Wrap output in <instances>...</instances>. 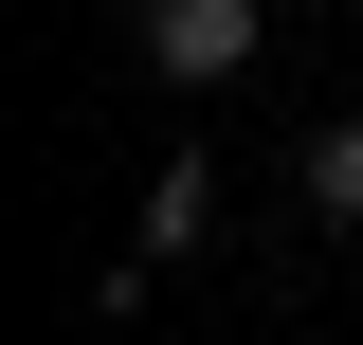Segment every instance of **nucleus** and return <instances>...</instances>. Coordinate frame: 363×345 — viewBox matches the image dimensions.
Here are the masks:
<instances>
[{
    "label": "nucleus",
    "instance_id": "nucleus-1",
    "mask_svg": "<svg viewBox=\"0 0 363 345\" xmlns=\"http://www.w3.org/2000/svg\"><path fill=\"white\" fill-rule=\"evenodd\" d=\"M145 73L164 91H236L255 73V0H145Z\"/></svg>",
    "mask_w": 363,
    "mask_h": 345
},
{
    "label": "nucleus",
    "instance_id": "nucleus-2",
    "mask_svg": "<svg viewBox=\"0 0 363 345\" xmlns=\"http://www.w3.org/2000/svg\"><path fill=\"white\" fill-rule=\"evenodd\" d=\"M200 236H218V164H200V146H182V164L145 182V255H200Z\"/></svg>",
    "mask_w": 363,
    "mask_h": 345
},
{
    "label": "nucleus",
    "instance_id": "nucleus-3",
    "mask_svg": "<svg viewBox=\"0 0 363 345\" xmlns=\"http://www.w3.org/2000/svg\"><path fill=\"white\" fill-rule=\"evenodd\" d=\"M309 218H345V236H363V109H345V128L309 146Z\"/></svg>",
    "mask_w": 363,
    "mask_h": 345
}]
</instances>
